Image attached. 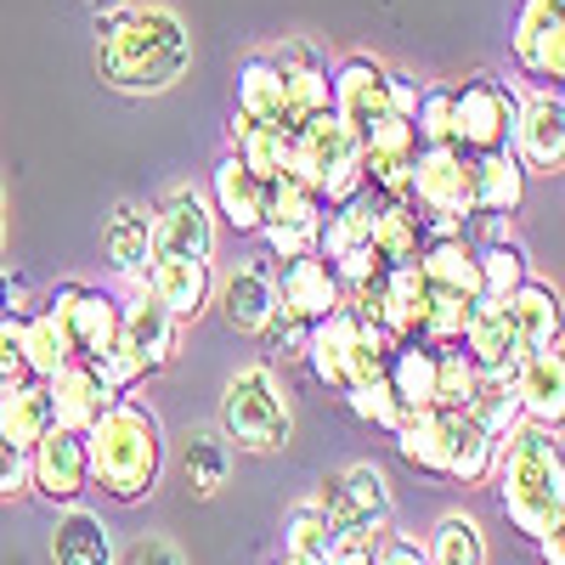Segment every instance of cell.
<instances>
[{
	"mask_svg": "<svg viewBox=\"0 0 565 565\" xmlns=\"http://www.w3.org/2000/svg\"><path fill=\"white\" fill-rule=\"evenodd\" d=\"M193 40L170 7H108L97 12V74L125 97H159L186 74Z\"/></svg>",
	"mask_w": 565,
	"mask_h": 565,
	"instance_id": "1",
	"label": "cell"
},
{
	"mask_svg": "<svg viewBox=\"0 0 565 565\" xmlns=\"http://www.w3.org/2000/svg\"><path fill=\"white\" fill-rule=\"evenodd\" d=\"M492 469H498L503 514L532 543L565 526V458H559V430L554 424L521 418L498 441V463Z\"/></svg>",
	"mask_w": 565,
	"mask_h": 565,
	"instance_id": "2",
	"label": "cell"
},
{
	"mask_svg": "<svg viewBox=\"0 0 565 565\" xmlns=\"http://www.w3.org/2000/svg\"><path fill=\"white\" fill-rule=\"evenodd\" d=\"M85 458H90V481H97L108 498L136 503L148 498L159 481V463H164V436H159V418L141 407L114 396L97 424L85 430Z\"/></svg>",
	"mask_w": 565,
	"mask_h": 565,
	"instance_id": "3",
	"label": "cell"
},
{
	"mask_svg": "<svg viewBox=\"0 0 565 565\" xmlns=\"http://www.w3.org/2000/svg\"><path fill=\"white\" fill-rule=\"evenodd\" d=\"M402 199H407L424 221H447V226L469 232V221H476V153H463L458 141L418 148Z\"/></svg>",
	"mask_w": 565,
	"mask_h": 565,
	"instance_id": "4",
	"label": "cell"
},
{
	"mask_svg": "<svg viewBox=\"0 0 565 565\" xmlns=\"http://www.w3.org/2000/svg\"><path fill=\"white\" fill-rule=\"evenodd\" d=\"M289 170L306 175L328 204H340L362 186V136L334 108H322L295 130V164Z\"/></svg>",
	"mask_w": 565,
	"mask_h": 565,
	"instance_id": "5",
	"label": "cell"
},
{
	"mask_svg": "<svg viewBox=\"0 0 565 565\" xmlns=\"http://www.w3.org/2000/svg\"><path fill=\"white\" fill-rule=\"evenodd\" d=\"M289 402H282L271 367H244L226 380V396H221V436L238 441L244 452H277L289 447Z\"/></svg>",
	"mask_w": 565,
	"mask_h": 565,
	"instance_id": "6",
	"label": "cell"
},
{
	"mask_svg": "<svg viewBox=\"0 0 565 565\" xmlns=\"http://www.w3.org/2000/svg\"><path fill=\"white\" fill-rule=\"evenodd\" d=\"M514 119H521V90L492 79V74H476V79H463L452 90V141L463 153H498V148H509Z\"/></svg>",
	"mask_w": 565,
	"mask_h": 565,
	"instance_id": "7",
	"label": "cell"
},
{
	"mask_svg": "<svg viewBox=\"0 0 565 565\" xmlns=\"http://www.w3.org/2000/svg\"><path fill=\"white\" fill-rule=\"evenodd\" d=\"M509 52L526 79H537L543 90H559V79H565V0H521Z\"/></svg>",
	"mask_w": 565,
	"mask_h": 565,
	"instance_id": "8",
	"label": "cell"
},
{
	"mask_svg": "<svg viewBox=\"0 0 565 565\" xmlns=\"http://www.w3.org/2000/svg\"><path fill=\"white\" fill-rule=\"evenodd\" d=\"M45 311L63 322L74 356H103V351L119 345V300H114L108 289H90V282H63V289L45 300Z\"/></svg>",
	"mask_w": 565,
	"mask_h": 565,
	"instance_id": "9",
	"label": "cell"
},
{
	"mask_svg": "<svg viewBox=\"0 0 565 565\" xmlns=\"http://www.w3.org/2000/svg\"><path fill=\"white\" fill-rule=\"evenodd\" d=\"M215 255V210L199 186H175L153 210V260H210Z\"/></svg>",
	"mask_w": 565,
	"mask_h": 565,
	"instance_id": "10",
	"label": "cell"
},
{
	"mask_svg": "<svg viewBox=\"0 0 565 565\" xmlns=\"http://www.w3.org/2000/svg\"><path fill=\"white\" fill-rule=\"evenodd\" d=\"M509 153L526 164V175H559L565 164V103L559 90H537V97L521 103V119H514Z\"/></svg>",
	"mask_w": 565,
	"mask_h": 565,
	"instance_id": "11",
	"label": "cell"
},
{
	"mask_svg": "<svg viewBox=\"0 0 565 565\" xmlns=\"http://www.w3.org/2000/svg\"><path fill=\"white\" fill-rule=\"evenodd\" d=\"M29 487H40L52 503H74L90 487V458H85V436L52 424L34 447H29Z\"/></svg>",
	"mask_w": 565,
	"mask_h": 565,
	"instance_id": "12",
	"label": "cell"
},
{
	"mask_svg": "<svg viewBox=\"0 0 565 565\" xmlns=\"http://www.w3.org/2000/svg\"><path fill=\"white\" fill-rule=\"evenodd\" d=\"M328 108L362 136L380 114H391V68L373 63V57H345L328 74Z\"/></svg>",
	"mask_w": 565,
	"mask_h": 565,
	"instance_id": "13",
	"label": "cell"
},
{
	"mask_svg": "<svg viewBox=\"0 0 565 565\" xmlns=\"http://www.w3.org/2000/svg\"><path fill=\"white\" fill-rule=\"evenodd\" d=\"M119 345H125L141 367H148V373H159V367H170L175 351H181V317L141 289L130 306H119Z\"/></svg>",
	"mask_w": 565,
	"mask_h": 565,
	"instance_id": "14",
	"label": "cell"
},
{
	"mask_svg": "<svg viewBox=\"0 0 565 565\" xmlns=\"http://www.w3.org/2000/svg\"><path fill=\"white\" fill-rule=\"evenodd\" d=\"M271 282H277V306L300 322H317L340 306V271L317 249L300 255V260H282V277H271Z\"/></svg>",
	"mask_w": 565,
	"mask_h": 565,
	"instance_id": "15",
	"label": "cell"
},
{
	"mask_svg": "<svg viewBox=\"0 0 565 565\" xmlns=\"http://www.w3.org/2000/svg\"><path fill=\"white\" fill-rule=\"evenodd\" d=\"M498 463V436H487L463 407H441V476L476 487Z\"/></svg>",
	"mask_w": 565,
	"mask_h": 565,
	"instance_id": "16",
	"label": "cell"
},
{
	"mask_svg": "<svg viewBox=\"0 0 565 565\" xmlns=\"http://www.w3.org/2000/svg\"><path fill=\"white\" fill-rule=\"evenodd\" d=\"M509 380H514V396H521V413L532 424H554L559 430V418H565V367H559V340L543 345V351H526L521 362L509 367Z\"/></svg>",
	"mask_w": 565,
	"mask_h": 565,
	"instance_id": "17",
	"label": "cell"
},
{
	"mask_svg": "<svg viewBox=\"0 0 565 565\" xmlns=\"http://www.w3.org/2000/svg\"><path fill=\"white\" fill-rule=\"evenodd\" d=\"M45 391H52V418L63 424V430H90L97 424V413L114 402V391L97 380V367H90L85 356H68L52 380H45Z\"/></svg>",
	"mask_w": 565,
	"mask_h": 565,
	"instance_id": "18",
	"label": "cell"
},
{
	"mask_svg": "<svg viewBox=\"0 0 565 565\" xmlns=\"http://www.w3.org/2000/svg\"><path fill=\"white\" fill-rule=\"evenodd\" d=\"M418 271L430 282V295H452V300H476L481 295V266H476V244L469 232H447L418 249Z\"/></svg>",
	"mask_w": 565,
	"mask_h": 565,
	"instance_id": "19",
	"label": "cell"
},
{
	"mask_svg": "<svg viewBox=\"0 0 565 565\" xmlns=\"http://www.w3.org/2000/svg\"><path fill=\"white\" fill-rule=\"evenodd\" d=\"M277 79H282V97H289V114L306 125L311 114L328 108V63L311 52L306 40H282L277 52H266Z\"/></svg>",
	"mask_w": 565,
	"mask_h": 565,
	"instance_id": "20",
	"label": "cell"
},
{
	"mask_svg": "<svg viewBox=\"0 0 565 565\" xmlns=\"http://www.w3.org/2000/svg\"><path fill=\"white\" fill-rule=\"evenodd\" d=\"M351 345H356V317L345 306H334L328 317L311 322V334H306V362L311 373L328 385V391H351Z\"/></svg>",
	"mask_w": 565,
	"mask_h": 565,
	"instance_id": "21",
	"label": "cell"
},
{
	"mask_svg": "<svg viewBox=\"0 0 565 565\" xmlns=\"http://www.w3.org/2000/svg\"><path fill=\"white\" fill-rule=\"evenodd\" d=\"M215 215H226V226L244 232V238H255L266 221V181L238 153H226L215 164Z\"/></svg>",
	"mask_w": 565,
	"mask_h": 565,
	"instance_id": "22",
	"label": "cell"
},
{
	"mask_svg": "<svg viewBox=\"0 0 565 565\" xmlns=\"http://www.w3.org/2000/svg\"><path fill=\"white\" fill-rule=\"evenodd\" d=\"M238 119H244V125L282 130V136L300 130V119L289 114V97H282V79H277L271 57H249V63L238 68Z\"/></svg>",
	"mask_w": 565,
	"mask_h": 565,
	"instance_id": "23",
	"label": "cell"
},
{
	"mask_svg": "<svg viewBox=\"0 0 565 565\" xmlns=\"http://www.w3.org/2000/svg\"><path fill=\"white\" fill-rule=\"evenodd\" d=\"M141 289H148L159 306H170L175 317H199L210 306V260H148L141 271Z\"/></svg>",
	"mask_w": 565,
	"mask_h": 565,
	"instance_id": "24",
	"label": "cell"
},
{
	"mask_svg": "<svg viewBox=\"0 0 565 565\" xmlns=\"http://www.w3.org/2000/svg\"><path fill=\"white\" fill-rule=\"evenodd\" d=\"M498 306H503V317L514 328V340H521V351H543V345L559 340V295L548 289V282L526 277L521 289L503 295Z\"/></svg>",
	"mask_w": 565,
	"mask_h": 565,
	"instance_id": "25",
	"label": "cell"
},
{
	"mask_svg": "<svg viewBox=\"0 0 565 565\" xmlns=\"http://www.w3.org/2000/svg\"><path fill=\"white\" fill-rule=\"evenodd\" d=\"M103 255H108V266L119 277H136L141 282V271H148V260H153V210L119 204L108 215V226H103Z\"/></svg>",
	"mask_w": 565,
	"mask_h": 565,
	"instance_id": "26",
	"label": "cell"
},
{
	"mask_svg": "<svg viewBox=\"0 0 565 565\" xmlns=\"http://www.w3.org/2000/svg\"><path fill=\"white\" fill-rule=\"evenodd\" d=\"M277 311V282L271 266H244L221 282V317L238 328V334H255V328Z\"/></svg>",
	"mask_w": 565,
	"mask_h": 565,
	"instance_id": "27",
	"label": "cell"
},
{
	"mask_svg": "<svg viewBox=\"0 0 565 565\" xmlns=\"http://www.w3.org/2000/svg\"><path fill=\"white\" fill-rule=\"evenodd\" d=\"M385 385L396 391V402L407 413L436 407V345L424 340H396L391 362H385Z\"/></svg>",
	"mask_w": 565,
	"mask_h": 565,
	"instance_id": "28",
	"label": "cell"
},
{
	"mask_svg": "<svg viewBox=\"0 0 565 565\" xmlns=\"http://www.w3.org/2000/svg\"><path fill=\"white\" fill-rule=\"evenodd\" d=\"M526 199V164L509 148L476 153V215H514Z\"/></svg>",
	"mask_w": 565,
	"mask_h": 565,
	"instance_id": "29",
	"label": "cell"
},
{
	"mask_svg": "<svg viewBox=\"0 0 565 565\" xmlns=\"http://www.w3.org/2000/svg\"><path fill=\"white\" fill-rule=\"evenodd\" d=\"M430 282H424V271H418V260H407V266H391L385 271V311H380V322L391 328L396 340H418V328H424V311H430Z\"/></svg>",
	"mask_w": 565,
	"mask_h": 565,
	"instance_id": "30",
	"label": "cell"
},
{
	"mask_svg": "<svg viewBox=\"0 0 565 565\" xmlns=\"http://www.w3.org/2000/svg\"><path fill=\"white\" fill-rule=\"evenodd\" d=\"M367 249L380 255L385 266L418 260V249H424V215L407 199H385L380 215H373V226H367Z\"/></svg>",
	"mask_w": 565,
	"mask_h": 565,
	"instance_id": "31",
	"label": "cell"
},
{
	"mask_svg": "<svg viewBox=\"0 0 565 565\" xmlns=\"http://www.w3.org/2000/svg\"><path fill=\"white\" fill-rule=\"evenodd\" d=\"M52 559L57 565H114V537L103 526V514H90V509L63 514L52 532Z\"/></svg>",
	"mask_w": 565,
	"mask_h": 565,
	"instance_id": "32",
	"label": "cell"
},
{
	"mask_svg": "<svg viewBox=\"0 0 565 565\" xmlns=\"http://www.w3.org/2000/svg\"><path fill=\"white\" fill-rule=\"evenodd\" d=\"M52 391H45V380H29V385H12L7 396H0V436L18 441V447H34L45 430H52Z\"/></svg>",
	"mask_w": 565,
	"mask_h": 565,
	"instance_id": "33",
	"label": "cell"
},
{
	"mask_svg": "<svg viewBox=\"0 0 565 565\" xmlns=\"http://www.w3.org/2000/svg\"><path fill=\"white\" fill-rule=\"evenodd\" d=\"M463 413L476 418L487 436H498V441L526 418V413H521V396H514V380H509V373H498V367H481V373H476V391H469Z\"/></svg>",
	"mask_w": 565,
	"mask_h": 565,
	"instance_id": "34",
	"label": "cell"
},
{
	"mask_svg": "<svg viewBox=\"0 0 565 565\" xmlns=\"http://www.w3.org/2000/svg\"><path fill=\"white\" fill-rule=\"evenodd\" d=\"M322 210H328V199L317 193L306 175L277 170V175L266 181V221H277V226H311V232H317ZM266 221H260V226H266Z\"/></svg>",
	"mask_w": 565,
	"mask_h": 565,
	"instance_id": "35",
	"label": "cell"
},
{
	"mask_svg": "<svg viewBox=\"0 0 565 565\" xmlns=\"http://www.w3.org/2000/svg\"><path fill=\"white\" fill-rule=\"evenodd\" d=\"M476 266H481V295L487 300H503V295H514L521 282L532 277V260H526V249L509 238V232H498V238H487V244H476Z\"/></svg>",
	"mask_w": 565,
	"mask_h": 565,
	"instance_id": "36",
	"label": "cell"
},
{
	"mask_svg": "<svg viewBox=\"0 0 565 565\" xmlns=\"http://www.w3.org/2000/svg\"><path fill=\"white\" fill-rule=\"evenodd\" d=\"M232 153H238L260 181H271L277 170H289L295 164V136H282V130H266V125H232Z\"/></svg>",
	"mask_w": 565,
	"mask_h": 565,
	"instance_id": "37",
	"label": "cell"
},
{
	"mask_svg": "<svg viewBox=\"0 0 565 565\" xmlns=\"http://www.w3.org/2000/svg\"><path fill=\"white\" fill-rule=\"evenodd\" d=\"M424 565H487V537L469 514H441L430 548H424Z\"/></svg>",
	"mask_w": 565,
	"mask_h": 565,
	"instance_id": "38",
	"label": "cell"
},
{
	"mask_svg": "<svg viewBox=\"0 0 565 565\" xmlns=\"http://www.w3.org/2000/svg\"><path fill=\"white\" fill-rule=\"evenodd\" d=\"M23 356H29V367H34V380H52V373L74 356L63 322H57L52 311H29V317H23Z\"/></svg>",
	"mask_w": 565,
	"mask_h": 565,
	"instance_id": "39",
	"label": "cell"
},
{
	"mask_svg": "<svg viewBox=\"0 0 565 565\" xmlns=\"http://www.w3.org/2000/svg\"><path fill=\"white\" fill-rule=\"evenodd\" d=\"M476 356L463 345H436V407H463L476 391Z\"/></svg>",
	"mask_w": 565,
	"mask_h": 565,
	"instance_id": "40",
	"label": "cell"
},
{
	"mask_svg": "<svg viewBox=\"0 0 565 565\" xmlns=\"http://www.w3.org/2000/svg\"><path fill=\"white\" fill-rule=\"evenodd\" d=\"M407 125H413L418 148H441V141H452V90L447 85H424Z\"/></svg>",
	"mask_w": 565,
	"mask_h": 565,
	"instance_id": "41",
	"label": "cell"
},
{
	"mask_svg": "<svg viewBox=\"0 0 565 565\" xmlns=\"http://www.w3.org/2000/svg\"><path fill=\"white\" fill-rule=\"evenodd\" d=\"M345 487H351L356 509L367 514V526H373V532H391L396 498H391V481L380 476V469H373V463H356V469H345Z\"/></svg>",
	"mask_w": 565,
	"mask_h": 565,
	"instance_id": "42",
	"label": "cell"
},
{
	"mask_svg": "<svg viewBox=\"0 0 565 565\" xmlns=\"http://www.w3.org/2000/svg\"><path fill=\"white\" fill-rule=\"evenodd\" d=\"M334 526L322 521V509L317 503H300L289 514V554L295 559H311V565H328V554H334Z\"/></svg>",
	"mask_w": 565,
	"mask_h": 565,
	"instance_id": "43",
	"label": "cell"
},
{
	"mask_svg": "<svg viewBox=\"0 0 565 565\" xmlns=\"http://www.w3.org/2000/svg\"><path fill=\"white\" fill-rule=\"evenodd\" d=\"M186 487L199 498H215L226 487V441L221 436H193L186 441Z\"/></svg>",
	"mask_w": 565,
	"mask_h": 565,
	"instance_id": "44",
	"label": "cell"
},
{
	"mask_svg": "<svg viewBox=\"0 0 565 565\" xmlns=\"http://www.w3.org/2000/svg\"><path fill=\"white\" fill-rule=\"evenodd\" d=\"M306 334H311V322L289 317L282 306L255 328V340H260V345H266V356H277V362H300V356H306Z\"/></svg>",
	"mask_w": 565,
	"mask_h": 565,
	"instance_id": "45",
	"label": "cell"
},
{
	"mask_svg": "<svg viewBox=\"0 0 565 565\" xmlns=\"http://www.w3.org/2000/svg\"><path fill=\"white\" fill-rule=\"evenodd\" d=\"M345 402H351V413H356V418H367V424H380V430H396V424L407 418V407L396 402V391H391L385 380H367V385H351V391H345Z\"/></svg>",
	"mask_w": 565,
	"mask_h": 565,
	"instance_id": "46",
	"label": "cell"
},
{
	"mask_svg": "<svg viewBox=\"0 0 565 565\" xmlns=\"http://www.w3.org/2000/svg\"><path fill=\"white\" fill-rule=\"evenodd\" d=\"M311 503L322 509V521L334 526V532H373V526H367V514H362L356 498H351V487H345V476H328V481L317 487Z\"/></svg>",
	"mask_w": 565,
	"mask_h": 565,
	"instance_id": "47",
	"label": "cell"
},
{
	"mask_svg": "<svg viewBox=\"0 0 565 565\" xmlns=\"http://www.w3.org/2000/svg\"><path fill=\"white\" fill-rule=\"evenodd\" d=\"M463 322H469V300L436 295V300H430V311H424L418 340H424V345H458V340H463Z\"/></svg>",
	"mask_w": 565,
	"mask_h": 565,
	"instance_id": "48",
	"label": "cell"
},
{
	"mask_svg": "<svg viewBox=\"0 0 565 565\" xmlns=\"http://www.w3.org/2000/svg\"><path fill=\"white\" fill-rule=\"evenodd\" d=\"M34 367L23 356V317H7L0 322V396H7L12 385H29Z\"/></svg>",
	"mask_w": 565,
	"mask_h": 565,
	"instance_id": "49",
	"label": "cell"
},
{
	"mask_svg": "<svg viewBox=\"0 0 565 565\" xmlns=\"http://www.w3.org/2000/svg\"><path fill=\"white\" fill-rule=\"evenodd\" d=\"M90 367H97V380L114 391V396H125L130 385H141V380H148V367H141L125 345H114V351H103V356H85Z\"/></svg>",
	"mask_w": 565,
	"mask_h": 565,
	"instance_id": "50",
	"label": "cell"
},
{
	"mask_svg": "<svg viewBox=\"0 0 565 565\" xmlns=\"http://www.w3.org/2000/svg\"><path fill=\"white\" fill-rule=\"evenodd\" d=\"M255 238H266L271 260H300V255L317 249V232H311V226H277V221H266Z\"/></svg>",
	"mask_w": 565,
	"mask_h": 565,
	"instance_id": "51",
	"label": "cell"
},
{
	"mask_svg": "<svg viewBox=\"0 0 565 565\" xmlns=\"http://www.w3.org/2000/svg\"><path fill=\"white\" fill-rule=\"evenodd\" d=\"M380 537L385 532H340L328 565H380Z\"/></svg>",
	"mask_w": 565,
	"mask_h": 565,
	"instance_id": "52",
	"label": "cell"
},
{
	"mask_svg": "<svg viewBox=\"0 0 565 565\" xmlns=\"http://www.w3.org/2000/svg\"><path fill=\"white\" fill-rule=\"evenodd\" d=\"M29 487V447L0 436V498H18Z\"/></svg>",
	"mask_w": 565,
	"mask_h": 565,
	"instance_id": "53",
	"label": "cell"
},
{
	"mask_svg": "<svg viewBox=\"0 0 565 565\" xmlns=\"http://www.w3.org/2000/svg\"><path fill=\"white\" fill-rule=\"evenodd\" d=\"M413 108H418V79L402 74V68H391V114L413 119Z\"/></svg>",
	"mask_w": 565,
	"mask_h": 565,
	"instance_id": "54",
	"label": "cell"
},
{
	"mask_svg": "<svg viewBox=\"0 0 565 565\" xmlns=\"http://www.w3.org/2000/svg\"><path fill=\"white\" fill-rule=\"evenodd\" d=\"M380 565H424V548L413 537H380Z\"/></svg>",
	"mask_w": 565,
	"mask_h": 565,
	"instance_id": "55",
	"label": "cell"
},
{
	"mask_svg": "<svg viewBox=\"0 0 565 565\" xmlns=\"http://www.w3.org/2000/svg\"><path fill=\"white\" fill-rule=\"evenodd\" d=\"M7 317H23V282L0 266V322H7Z\"/></svg>",
	"mask_w": 565,
	"mask_h": 565,
	"instance_id": "56",
	"label": "cell"
},
{
	"mask_svg": "<svg viewBox=\"0 0 565 565\" xmlns=\"http://www.w3.org/2000/svg\"><path fill=\"white\" fill-rule=\"evenodd\" d=\"M130 565H181V554H175L170 543H141V548L130 554Z\"/></svg>",
	"mask_w": 565,
	"mask_h": 565,
	"instance_id": "57",
	"label": "cell"
},
{
	"mask_svg": "<svg viewBox=\"0 0 565 565\" xmlns=\"http://www.w3.org/2000/svg\"><path fill=\"white\" fill-rule=\"evenodd\" d=\"M537 548H543V565H565V537H559V532L537 537Z\"/></svg>",
	"mask_w": 565,
	"mask_h": 565,
	"instance_id": "58",
	"label": "cell"
},
{
	"mask_svg": "<svg viewBox=\"0 0 565 565\" xmlns=\"http://www.w3.org/2000/svg\"><path fill=\"white\" fill-rule=\"evenodd\" d=\"M277 565H311V559H295V554H282V559H277Z\"/></svg>",
	"mask_w": 565,
	"mask_h": 565,
	"instance_id": "59",
	"label": "cell"
},
{
	"mask_svg": "<svg viewBox=\"0 0 565 565\" xmlns=\"http://www.w3.org/2000/svg\"><path fill=\"white\" fill-rule=\"evenodd\" d=\"M90 7H97V12H108V7H119V0H90Z\"/></svg>",
	"mask_w": 565,
	"mask_h": 565,
	"instance_id": "60",
	"label": "cell"
},
{
	"mask_svg": "<svg viewBox=\"0 0 565 565\" xmlns=\"http://www.w3.org/2000/svg\"><path fill=\"white\" fill-rule=\"evenodd\" d=\"M0 244H7V226H0Z\"/></svg>",
	"mask_w": 565,
	"mask_h": 565,
	"instance_id": "61",
	"label": "cell"
},
{
	"mask_svg": "<svg viewBox=\"0 0 565 565\" xmlns=\"http://www.w3.org/2000/svg\"><path fill=\"white\" fill-rule=\"evenodd\" d=\"M0 199H7V193H0Z\"/></svg>",
	"mask_w": 565,
	"mask_h": 565,
	"instance_id": "62",
	"label": "cell"
}]
</instances>
